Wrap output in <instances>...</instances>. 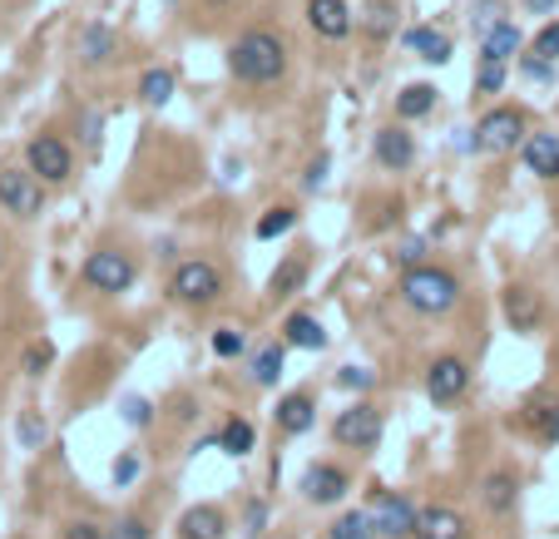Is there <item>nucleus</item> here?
<instances>
[{
    "label": "nucleus",
    "mask_w": 559,
    "mask_h": 539,
    "mask_svg": "<svg viewBox=\"0 0 559 539\" xmlns=\"http://www.w3.org/2000/svg\"><path fill=\"white\" fill-rule=\"evenodd\" d=\"M292 223H297V208H268V213L258 218V237L263 243H268V237H282Z\"/></svg>",
    "instance_id": "obj_33"
},
{
    "label": "nucleus",
    "mask_w": 559,
    "mask_h": 539,
    "mask_svg": "<svg viewBox=\"0 0 559 539\" xmlns=\"http://www.w3.org/2000/svg\"><path fill=\"white\" fill-rule=\"evenodd\" d=\"M169 292L183 307H214L218 297H223V272H218V262H208V258H189L173 268Z\"/></svg>",
    "instance_id": "obj_3"
},
{
    "label": "nucleus",
    "mask_w": 559,
    "mask_h": 539,
    "mask_svg": "<svg viewBox=\"0 0 559 539\" xmlns=\"http://www.w3.org/2000/svg\"><path fill=\"white\" fill-rule=\"evenodd\" d=\"M45 436H50L45 416H40V411H25V416H21V445H25V451H40Z\"/></svg>",
    "instance_id": "obj_34"
},
{
    "label": "nucleus",
    "mask_w": 559,
    "mask_h": 539,
    "mask_svg": "<svg viewBox=\"0 0 559 539\" xmlns=\"http://www.w3.org/2000/svg\"><path fill=\"white\" fill-rule=\"evenodd\" d=\"M535 54H545V60H559V21H549L545 30L535 35Z\"/></svg>",
    "instance_id": "obj_36"
},
{
    "label": "nucleus",
    "mask_w": 559,
    "mask_h": 539,
    "mask_svg": "<svg viewBox=\"0 0 559 539\" xmlns=\"http://www.w3.org/2000/svg\"><path fill=\"white\" fill-rule=\"evenodd\" d=\"M347 490H352V475L337 470V465H307V475H302V495L313 500V505H332V500H342Z\"/></svg>",
    "instance_id": "obj_11"
},
{
    "label": "nucleus",
    "mask_w": 559,
    "mask_h": 539,
    "mask_svg": "<svg viewBox=\"0 0 559 539\" xmlns=\"http://www.w3.org/2000/svg\"><path fill=\"white\" fill-rule=\"evenodd\" d=\"M465 387H471V367H465L461 356H436V362L426 367V396L436 401V406L461 401Z\"/></svg>",
    "instance_id": "obj_10"
},
{
    "label": "nucleus",
    "mask_w": 559,
    "mask_h": 539,
    "mask_svg": "<svg viewBox=\"0 0 559 539\" xmlns=\"http://www.w3.org/2000/svg\"><path fill=\"white\" fill-rule=\"evenodd\" d=\"M25 169H35L45 184H65L70 173H75V154H70V144L60 134H35L25 144Z\"/></svg>",
    "instance_id": "obj_7"
},
{
    "label": "nucleus",
    "mask_w": 559,
    "mask_h": 539,
    "mask_svg": "<svg viewBox=\"0 0 559 539\" xmlns=\"http://www.w3.org/2000/svg\"><path fill=\"white\" fill-rule=\"evenodd\" d=\"M85 287H95V292H130L134 287V278H139V268H134V258L130 253H114V248H99V253H89L85 258Z\"/></svg>",
    "instance_id": "obj_6"
},
{
    "label": "nucleus",
    "mask_w": 559,
    "mask_h": 539,
    "mask_svg": "<svg viewBox=\"0 0 559 539\" xmlns=\"http://www.w3.org/2000/svg\"><path fill=\"white\" fill-rule=\"evenodd\" d=\"M228 75L238 85H253V89H268L288 75V40L272 30H247L228 45Z\"/></svg>",
    "instance_id": "obj_1"
},
{
    "label": "nucleus",
    "mask_w": 559,
    "mask_h": 539,
    "mask_svg": "<svg viewBox=\"0 0 559 539\" xmlns=\"http://www.w3.org/2000/svg\"><path fill=\"white\" fill-rule=\"evenodd\" d=\"M302 282H307V258H302V253H292V258L268 278V297H292Z\"/></svg>",
    "instance_id": "obj_24"
},
{
    "label": "nucleus",
    "mask_w": 559,
    "mask_h": 539,
    "mask_svg": "<svg viewBox=\"0 0 559 539\" xmlns=\"http://www.w3.org/2000/svg\"><path fill=\"white\" fill-rule=\"evenodd\" d=\"M139 99H144V105H154V109L169 105V99H173V75H169V70H149V75L139 79Z\"/></svg>",
    "instance_id": "obj_30"
},
{
    "label": "nucleus",
    "mask_w": 559,
    "mask_h": 539,
    "mask_svg": "<svg viewBox=\"0 0 559 539\" xmlns=\"http://www.w3.org/2000/svg\"><path fill=\"white\" fill-rule=\"evenodd\" d=\"M372 519H377L381 539H411L416 535V505L401 490H377L372 495Z\"/></svg>",
    "instance_id": "obj_9"
},
{
    "label": "nucleus",
    "mask_w": 559,
    "mask_h": 539,
    "mask_svg": "<svg viewBox=\"0 0 559 539\" xmlns=\"http://www.w3.org/2000/svg\"><path fill=\"white\" fill-rule=\"evenodd\" d=\"M515 144H525V114L520 109H490V114L475 124V149L481 154H510Z\"/></svg>",
    "instance_id": "obj_8"
},
{
    "label": "nucleus",
    "mask_w": 559,
    "mask_h": 539,
    "mask_svg": "<svg viewBox=\"0 0 559 539\" xmlns=\"http://www.w3.org/2000/svg\"><path fill=\"white\" fill-rule=\"evenodd\" d=\"M372 154H377V163L387 173H401L416 159V139H411L401 124H387V130H377V139H372Z\"/></svg>",
    "instance_id": "obj_12"
},
{
    "label": "nucleus",
    "mask_w": 559,
    "mask_h": 539,
    "mask_svg": "<svg viewBox=\"0 0 559 539\" xmlns=\"http://www.w3.org/2000/svg\"><path fill=\"white\" fill-rule=\"evenodd\" d=\"M332 441L342 445V451H377V441H381V411L372 406V401L347 406L342 416L332 421Z\"/></svg>",
    "instance_id": "obj_5"
},
{
    "label": "nucleus",
    "mask_w": 559,
    "mask_h": 539,
    "mask_svg": "<svg viewBox=\"0 0 559 539\" xmlns=\"http://www.w3.org/2000/svg\"><path fill=\"white\" fill-rule=\"evenodd\" d=\"M520 159L535 179H559V134H525Z\"/></svg>",
    "instance_id": "obj_17"
},
{
    "label": "nucleus",
    "mask_w": 559,
    "mask_h": 539,
    "mask_svg": "<svg viewBox=\"0 0 559 539\" xmlns=\"http://www.w3.org/2000/svg\"><path fill=\"white\" fill-rule=\"evenodd\" d=\"M539 317H545V303H539V292L525 287V282H510L506 287V322L515 332H535Z\"/></svg>",
    "instance_id": "obj_15"
},
{
    "label": "nucleus",
    "mask_w": 559,
    "mask_h": 539,
    "mask_svg": "<svg viewBox=\"0 0 559 539\" xmlns=\"http://www.w3.org/2000/svg\"><path fill=\"white\" fill-rule=\"evenodd\" d=\"M362 25H366V35H372V40H387V35L397 30V0H372Z\"/></svg>",
    "instance_id": "obj_29"
},
{
    "label": "nucleus",
    "mask_w": 559,
    "mask_h": 539,
    "mask_svg": "<svg viewBox=\"0 0 559 539\" xmlns=\"http://www.w3.org/2000/svg\"><path fill=\"white\" fill-rule=\"evenodd\" d=\"M515 50H520V25L515 21H495L490 30L481 35V54H490V60H510Z\"/></svg>",
    "instance_id": "obj_23"
},
{
    "label": "nucleus",
    "mask_w": 559,
    "mask_h": 539,
    "mask_svg": "<svg viewBox=\"0 0 559 539\" xmlns=\"http://www.w3.org/2000/svg\"><path fill=\"white\" fill-rule=\"evenodd\" d=\"M65 539H109V535L95 525V519H75V525H65Z\"/></svg>",
    "instance_id": "obj_39"
},
{
    "label": "nucleus",
    "mask_w": 559,
    "mask_h": 539,
    "mask_svg": "<svg viewBox=\"0 0 559 539\" xmlns=\"http://www.w3.org/2000/svg\"><path fill=\"white\" fill-rule=\"evenodd\" d=\"M109 539H154V529H149L144 515H130V519H119V525L109 529Z\"/></svg>",
    "instance_id": "obj_35"
},
{
    "label": "nucleus",
    "mask_w": 559,
    "mask_h": 539,
    "mask_svg": "<svg viewBox=\"0 0 559 539\" xmlns=\"http://www.w3.org/2000/svg\"><path fill=\"white\" fill-rule=\"evenodd\" d=\"M406 50H416L426 65H446V60H451V35L421 25V30H406Z\"/></svg>",
    "instance_id": "obj_22"
},
{
    "label": "nucleus",
    "mask_w": 559,
    "mask_h": 539,
    "mask_svg": "<svg viewBox=\"0 0 559 539\" xmlns=\"http://www.w3.org/2000/svg\"><path fill=\"white\" fill-rule=\"evenodd\" d=\"M134 475H139V461H134V455H119L114 461V486H130Z\"/></svg>",
    "instance_id": "obj_41"
},
{
    "label": "nucleus",
    "mask_w": 559,
    "mask_h": 539,
    "mask_svg": "<svg viewBox=\"0 0 559 539\" xmlns=\"http://www.w3.org/2000/svg\"><path fill=\"white\" fill-rule=\"evenodd\" d=\"M75 54H80V65H89V70L109 65V60H114V54H119V35L109 30V25L89 21L85 30H80V40H75Z\"/></svg>",
    "instance_id": "obj_16"
},
{
    "label": "nucleus",
    "mask_w": 559,
    "mask_h": 539,
    "mask_svg": "<svg viewBox=\"0 0 559 539\" xmlns=\"http://www.w3.org/2000/svg\"><path fill=\"white\" fill-rule=\"evenodd\" d=\"M481 500H485V510H490V515H510V510H515V500H520V480L510 470H490V475H485V486H481Z\"/></svg>",
    "instance_id": "obj_20"
},
{
    "label": "nucleus",
    "mask_w": 559,
    "mask_h": 539,
    "mask_svg": "<svg viewBox=\"0 0 559 539\" xmlns=\"http://www.w3.org/2000/svg\"><path fill=\"white\" fill-rule=\"evenodd\" d=\"M327 539H381V535H377L372 510H347V515L332 525V535H327Z\"/></svg>",
    "instance_id": "obj_28"
},
{
    "label": "nucleus",
    "mask_w": 559,
    "mask_h": 539,
    "mask_svg": "<svg viewBox=\"0 0 559 539\" xmlns=\"http://www.w3.org/2000/svg\"><path fill=\"white\" fill-rule=\"evenodd\" d=\"M282 362H288V342H272L253 356V387H272L282 377Z\"/></svg>",
    "instance_id": "obj_26"
},
{
    "label": "nucleus",
    "mask_w": 559,
    "mask_h": 539,
    "mask_svg": "<svg viewBox=\"0 0 559 539\" xmlns=\"http://www.w3.org/2000/svg\"><path fill=\"white\" fill-rule=\"evenodd\" d=\"M421 253H426V243H401V253H397V258L406 262V268H416V262H421Z\"/></svg>",
    "instance_id": "obj_43"
},
{
    "label": "nucleus",
    "mask_w": 559,
    "mask_h": 539,
    "mask_svg": "<svg viewBox=\"0 0 559 539\" xmlns=\"http://www.w3.org/2000/svg\"><path fill=\"white\" fill-rule=\"evenodd\" d=\"M50 356H54V346H50V342H35L31 352H25V371H31V377H40V371L50 367Z\"/></svg>",
    "instance_id": "obj_38"
},
{
    "label": "nucleus",
    "mask_w": 559,
    "mask_h": 539,
    "mask_svg": "<svg viewBox=\"0 0 559 539\" xmlns=\"http://www.w3.org/2000/svg\"><path fill=\"white\" fill-rule=\"evenodd\" d=\"M0 262H5V248H0Z\"/></svg>",
    "instance_id": "obj_46"
},
{
    "label": "nucleus",
    "mask_w": 559,
    "mask_h": 539,
    "mask_svg": "<svg viewBox=\"0 0 559 539\" xmlns=\"http://www.w3.org/2000/svg\"><path fill=\"white\" fill-rule=\"evenodd\" d=\"M124 421H130V426H149V401H139V396L124 401Z\"/></svg>",
    "instance_id": "obj_40"
},
{
    "label": "nucleus",
    "mask_w": 559,
    "mask_h": 539,
    "mask_svg": "<svg viewBox=\"0 0 559 539\" xmlns=\"http://www.w3.org/2000/svg\"><path fill=\"white\" fill-rule=\"evenodd\" d=\"M307 25L323 40H347L352 35V5L347 0H307Z\"/></svg>",
    "instance_id": "obj_14"
},
{
    "label": "nucleus",
    "mask_w": 559,
    "mask_h": 539,
    "mask_svg": "<svg viewBox=\"0 0 559 539\" xmlns=\"http://www.w3.org/2000/svg\"><path fill=\"white\" fill-rule=\"evenodd\" d=\"M179 539H228V515L218 505H194L183 510Z\"/></svg>",
    "instance_id": "obj_18"
},
{
    "label": "nucleus",
    "mask_w": 559,
    "mask_h": 539,
    "mask_svg": "<svg viewBox=\"0 0 559 539\" xmlns=\"http://www.w3.org/2000/svg\"><path fill=\"white\" fill-rule=\"evenodd\" d=\"M282 342H288V346H302V352H323V346H327V332H323V322H317L313 313H292L288 322H282Z\"/></svg>",
    "instance_id": "obj_21"
},
{
    "label": "nucleus",
    "mask_w": 559,
    "mask_h": 539,
    "mask_svg": "<svg viewBox=\"0 0 559 539\" xmlns=\"http://www.w3.org/2000/svg\"><path fill=\"white\" fill-rule=\"evenodd\" d=\"M313 421H317V401L307 396V391H292V396L278 401V431H282V436L313 431Z\"/></svg>",
    "instance_id": "obj_19"
},
{
    "label": "nucleus",
    "mask_w": 559,
    "mask_h": 539,
    "mask_svg": "<svg viewBox=\"0 0 559 539\" xmlns=\"http://www.w3.org/2000/svg\"><path fill=\"white\" fill-rule=\"evenodd\" d=\"M337 381H342L347 391H366V387H372V371H362V367H347Z\"/></svg>",
    "instance_id": "obj_42"
},
{
    "label": "nucleus",
    "mask_w": 559,
    "mask_h": 539,
    "mask_svg": "<svg viewBox=\"0 0 559 539\" xmlns=\"http://www.w3.org/2000/svg\"><path fill=\"white\" fill-rule=\"evenodd\" d=\"M253 441H258V431H253L247 421H228L223 431H218V445H223L228 455H247L253 451Z\"/></svg>",
    "instance_id": "obj_31"
},
{
    "label": "nucleus",
    "mask_w": 559,
    "mask_h": 539,
    "mask_svg": "<svg viewBox=\"0 0 559 539\" xmlns=\"http://www.w3.org/2000/svg\"><path fill=\"white\" fill-rule=\"evenodd\" d=\"M500 85H506V60L481 54V65H475V95H495Z\"/></svg>",
    "instance_id": "obj_32"
},
{
    "label": "nucleus",
    "mask_w": 559,
    "mask_h": 539,
    "mask_svg": "<svg viewBox=\"0 0 559 539\" xmlns=\"http://www.w3.org/2000/svg\"><path fill=\"white\" fill-rule=\"evenodd\" d=\"M278 539H292V535H278Z\"/></svg>",
    "instance_id": "obj_47"
},
{
    "label": "nucleus",
    "mask_w": 559,
    "mask_h": 539,
    "mask_svg": "<svg viewBox=\"0 0 559 539\" xmlns=\"http://www.w3.org/2000/svg\"><path fill=\"white\" fill-rule=\"evenodd\" d=\"M465 535H471V525H465L461 510H451V505L416 510V535L411 539H465Z\"/></svg>",
    "instance_id": "obj_13"
},
{
    "label": "nucleus",
    "mask_w": 559,
    "mask_h": 539,
    "mask_svg": "<svg viewBox=\"0 0 559 539\" xmlns=\"http://www.w3.org/2000/svg\"><path fill=\"white\" fill-rule=\"evenodd\" d=\"M520 5H525L530 15H555V5H559V0H520Z\"/></svg>",
    "instance_id": "obj_44"
},
{
    "label": "nucleus",
    "mask_w": 559,
    "mask_h": 539,
    "mask_svg": "<svg viewBox=\"0 0 559 539\" xmlns=\"http://www.w3.org/2000/svg\"><path fill=\"white\" fill-rule=\"evenodd\" d=\"M525 426L539 436V441H559V401H530Z\"/></svg>",
    "instance_id": "obj_25"
},
{
    "label": "nucleus",
    "mask_w": 559,
    "mask_h": 539,
    "mask_svg": "<svg viewBox=\"0 0 559 539\" xmlns=\"http://www.w3.org/2000/svg\"><path fill=\"white\" fill-rule=\"evenodd\" d=\"M397 297L421 317H446L461 303V278L451 268H436V262H416V268L401 272Z\"/></svg>",
    "instance_id": "obj_2"
},
{
    "label": "nucleus",
    "mask_w": 559,
    "mask_h": 539,
    "mask_svg": "<svg viewBox=\"0 0 559 539\" xmlns=\"http://www.w3.org/2000/svg\"><path fill=\"white\" fill-rule=\"evenodd\" d=\"M214 352L218 356H238V352H243V332H233V327H218V332H214Z\"/></svg>",
    "instance_id": "obj_37"
},
{
    "label": "nucleus",
    "mask_w": 559,
    "mask_h": 539,
    "mask_svg": "<svg viewBox=\"0 0 559 539\" xmlns=\"http://www.w3.org/2000/svg\"><path fill=\"white\" fill-rule=\"evenodd\" d=\"M323 179H327V159H317L313 169H307V179H302V184H307V188H317V184H323Z\"/></svg>",
    "instance_id": "obj_45"
},
{
    "label": "nucleus",
    "mask_w": 559,
    "mask_h": 539,
    "mask_svg": "<svg viewBox=\"0 0 559 539\" xmlns=\"http://www.w3.org/2000/svg\"><path fill=\"white\" fill-rule=\"evenodd\" d=\"M0 208L11 218L45 213V179L35 169H0Z\"/></svg>",
    "instance_id": "obj_4"
},
{
    "label": "nucleus",
    "mask_w": 559,
    "mask_h": 539,
    "mask_svg": "<svg viewBox=\"0 0 559 539\" xmlns=\"http://www.w3.org/2000/svg\"><path fill=\"white\" fill-rule=\"evenodd\" d=\"M436 109V85H406L397 95V114L401 119H426Z\"/></svg>",
    "instance_id": "obj_27"
}]
</instances>
